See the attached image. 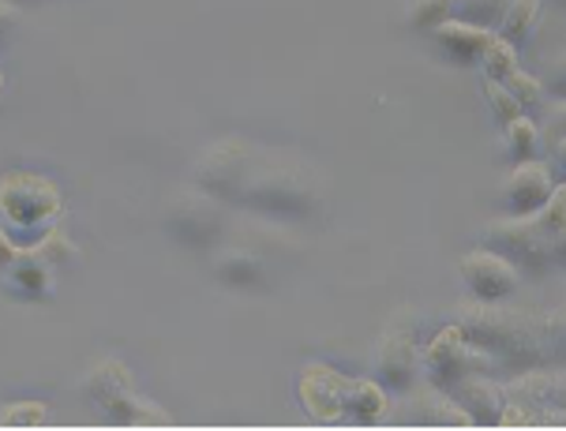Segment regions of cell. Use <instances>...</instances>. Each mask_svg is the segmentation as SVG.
<instances>
[{
    "mask_svg": "<svg viewBox=\"0 0 566 431\" xmlns=\"http://www.w3.org/2000/svg\"><path fill=\"white\" fill-rule=\"evenodd\" d=\"M376 376L379 387L390 395H406L420 382V349L406 330L387 327L379 349H376Z\"/></svg>",
    "mask_w": 566,
    "mask_h": 431,
    "instance_id": "ba28073f",
    "label": "cell"
},
{
    "mask_svg": "<svg viewBox=\"0 0 566 431\" xmlns=\"http://www.w3.org/2000/svg\"><path fill=\"white\" fill-rule=\"evenodd\" d=\"M484 98H488V109H492V117L499 124H511L514 117H522V105H517V98L511 91H506L503 83H495V80H488L484 75Z\"/></svg>",
    "mask_w": 566,
    "mask_h": 431,
    "instance_id": "44dd1931",
    "label": "cell"
},
{
    "mask_svg": "<svg viewBox=\"0 0 566 431\" xmlns=\"http://www.w3.org/2000/svg\"><path fill=\"white\" fill-rule=\"evenodd\" d=\"M555 172L548 161L541 158H530V161H517L514 172L506 177V188H503V207L511 218H525V214H536L544 203L552 199L555 191Z\"/></svg>",
    "mask_w": 566,
    "mask_h": 431,
    "instance_id": "9c48e42d",
    "label": "cell"
},
{
    "mask_svg": "<svg viewBox=\"0 0 566 431\" xmlns=\"http://www.w3.org/2000/svg\"><path fill=\"white\" fill-rule=\"evenodd\" d=\"M462 282L473 301H506L517 290V266L492 248H476L462 259Z\"/></svg>",
    "mask_w": 566,
    "mask_h": 431,
    "instance_id": "52a82bcc",
    "label": "cell"
},
{
    "mask_svg": "<svg viewBox=\"0 0 566 431\" xmlns=\"http://www.w3.org/2000/svg\"><path fill=\"white\" fill-rule=\"evenodd\" d=\"M454 12V0H409V27L417 31H436L443 19Z\"/></svg>",
    "mask_w": 566,
    "mask_h": 431,
    "instance_id": "ffe728a7",
    "label": "cell"
},
{
    "mask_svg": "<svg viewBox=\"0 0 566 431\" xmlns=\"http://www.w3.org/2000/svg\"><path fill=\"white\" fill-rule=\"evenodd\" d=\"M61 210L64 199L50 177H38V172L23 169H12L0 177V218H4L12 233L38 236L45 225L56 222Z\"/></svg>",
    "mask_w": 566,
    "mask_h": 431,
    "instance_id": "3957f363",
    "label": "cell"
},
{
    "mask_svg": "<svg viewBox=\"0 0 566 431\" xmlns=\"http://www.w3.org/2000/svg\"><path fill=\"white\" fill-rule=\"evenodd\" d=\"M42 420H45V406H42V401H15V406L0 409V424H8V428L42 424Z\"/></svg>",
    "mask_w": 566,
    "mask_h": 431,
    "instance_id": "603a6c76",
    "label": "cell"
},
{
    "mask_svg": "<svg viewBox=\"0 0 566 431\" xmlns=\"http://www.w3.org/2000/svg\"><path fill=\"white\" fill-rule=\"evenodd\" d=\"M536 23H541V0H511L495 27V38H503L514 50H522L530 42V34L536 31Z\"/></svg>",
    "mask_w": 566,
    "mask_h": 431,
    "instance_id": "2e32d148",
    "label": "cell"
},
{
    "mask_svg": "<svg viewBox=\"0 0 566 431\" xmlns=\"http://www.w3.org/2000/svg\"><path fill=\"white\" fill-rule=\"evenodd\" d=\"M395 417L401 424H428V428H469L473 424L454 398L443 395V390H431V387L406 390V401H401V409Z\"/></svg>",
    "mask_w": 566,
    "mask_h": 431,
    "instance_id": "8fae6325",
    "label": "cell"
},
{
    "mask_svg": "<svg viewBox=\"0 0 566 431\" xmlns=\"http://www.w3.org/2000/svg\"><path fill=\"white\" fill-rule=\"evenodd\" d=\"M484 241L492 252L511 259L517 266V274L544 277L555 263H563V236L552 233L536 214H525V218L506 214V218H499V222H488Z\"/></svg>",
    "mask_w": 566,
    "mask_h": 431,
    "instance_id": "7a4b0ae2",
    "label": "cell"
},
{
    "mask_svg": "<svg viewBox=\"0 0 566 431\" xmlns=\"http://www.w3.org/2000/svg\"><path fill=\"white\" fill-rule=\"evenodd\" d=\"M503 136H506V150H511L514 161L541 158V136H536V124L530 120V113H522V117H514L511 124H503Z\"/></svg>",
    "mask_w": 566,
    "mask_h": 431,
    "instance_id": "ac0fdd59",
    "label": "cell"
},
{
    "mask_svg": "<svg viewBox=\"0 0 566 431\" xmlns=\"http://www.w3.org/2000/svg\"><path fill=\"white\" fill-rule=\"evenodd\" d=\"M536 136H541V150H548L552 166L559 169L563 166V102L552 105V117H548V124L536 128Z\"/></svg>",
    "mask_w": 566,
    "mask_h": 431,
    "instance_id": "7402d4cb",
    "label": "cell"
},
{
    "mask_svg": "<svg viewBox=\"0 0 566 431\" xmlns=\"http://www.w3.org/2000/svg\"><path fill=\"white\" fill-rule=\"evenodd\" d=\"M488 368H495V364L465 338L462 327L439 330L436 338L424 345V353H420V379H424V387L443 390V395H450L465 376H476V371H488Z\"/></svg>",
    "mask_w": 566,
    "mask_h": 431,
    "instance_id": "8992f818",
    "label": "cell"
},
{
    "mask_svg": "<svg viewBox=\"0 0 566 431\" xmlns=\"http://www.w3.org/2000/svg\"><path fill=\"white\" fill-rule=\"evenodd\" d=\"M259 266L252 263V259H229V263H222V277L226 282H255Z\"/></svg>",
    "mask_w": 566,
    "mask_h": 431,
    "instance_id": "cb8c5ba5",
    "label": "cell"
},
{
    "mask_svg": "<svg viewBox=\"0 0 566 431\" xmlns=\"http://www.w3.org/2000/svg\"><path fill=\"white\" fill-rule=\"evenodd\" d=\"M12 259H15V244H12V236H8V229H0V271H4Z\"/></svg>",
    "mask_w": 566,
    "mask_h": 431,
    "instance_id": "d4e9b609",
    "label": "cell"
},
{
    "mask_svg": "<svg viewBox=\"0 0 566 431\" xmlns=\"http://www.w3.org/2000/svg\"><path fill=\"white\" fill-rule=\"evenodd\" d=\"M563 420V376L559 371L530 368L511 387H503V428H555Z\"/></svg>",
    "mask_w": 566,
    "mask_h": 431,
    "instance_id": "5b68a950",
    "label": "cell"
},
{
    "mask_svg": "<svg viewBox=\"0 0 566 431\" xmlns=\"http://www.w3.org/2000/svg\"><path fill=\"white\" fill-rule=\"evenodd\" d=\"M450 398L465 409V417L473 424H499V413H503V387H495L492 379H484L481 371L476 376H465L450 390Z\"/></svg>",
    "mask_w": 566,
    "mask_h": 431,
    "instance_id": "5bb4252c",
    "label": "cell"
},
{
    "mask_svg": "<svg viewBox=\"0 0 566 431\" xmlns=\"http://www.w3.org/2000/svg\"><path fill=\"white\" fill-rule=\"evenodd\" d=\"M506 4H511V0H454V12H450V19H462V23H469V27H481V31L495 34Z\"/></svg>",
    "mask_w": 566,
    "mask_h": 431,
    "instance_id": "e0dca14e",
    "label": "cell"
},
{
    "mask_svg": "<svg viewBox=\"0 0 566 431\" xmlns=\"http://www.w3.org/2000/svg\"><path fill=\"white\" fill-rule=\"evenodd\" d=\"M559 315H552V330H544L541 319H533L530 312H517V308H503L499 301H473L462 312V334L476 349L484 353L495 368H517V371H530L541 368L544 357H548V345L552 353L559 357V341H563V327H559Z\"/></svg>",
    "mask_w": 566,
    "mask_h": 431,
    "instance_id": "6da1fadb",
    "label": "cell"
},
{
    "mask_svg": "<svg viewBox=\"0 0 566 431\" xmlns=\"http://www.w3.org/2000/svg\"><path fill=\"white\" fill-rule=\"evenodd\" d=\"M481 64H484V75H488V80L506 83L517 69H522V56H517L514 45H506L503 38H495V34H492V42H488V50H484V56H481Z\"/></svg>",
    "mask_w": 566,
    "mask_h": 431,
    "instance_id": "d6986e66",
    "label": "cell"
},
{
    "mask_svg": "<svg viewBox=\"0 0 566 431\" xmlns=\"http://www.w3.org/2000/svg\"><path fill=\"white\" fill-rule=\"evenodd\" d=\"M428 34H431V42H436V50L458 64H481L488 42H492V31L469 27L462 19H443V23Z\"/></svg>",
    "mask_w": 566,
    "mask_h": 431,
    "instance_id": "4fadbf2b",
    "label": "cell"
},
{
    "mask_svg": "<svg viewBox=\"0 0 566 431\" xmlns=\"http://www.w3.org/2000/svg\"><path fill=\"white\" fill-rule=\"evenodd\" d=\"M12 23H15V12H12L8 4H0V38H4V31H8Z\"/></svg>",
    "mask_w": 566,
    "mask_h": 431,
    "instance_id": "484cf974",
    "label": "cell"
},
{
    "mask_svg": "<svg viewBox=\"0 0 566 431\" xmlns=\"http://www.w3.org/2000/svg\"><path fill=\"white\" fill-rule=\"evenodd\" d=\"M4 285L19 296H31V301H45L56 293V263L42 255V248L34 252H15L12 263L4 266Z\"/></svg>",
    "mask_w": 566,
    "mask_h": 431,
    "instance_id": "7c38bea8",
    "label": "cell"
},
{
    "mask_svg": "<svg viewBox=\"0 0 566 431\" xmlns=\"http://www.w3.org/2000/svg\"><path fill=\"white\" fill-rule=\"evenodd\" d=\"M390 417V398L371 379H345V420L349 424H379Z\"/></svg>",
    "mask_w": 566,
    "mask_h": 431,
    "instance_id": "9a60e30c",
    "label": "cell"
},
{
    "mask_svg": "<svg viewBox=\"0 0 566 431\" xmlns=\"http://www.w3.org/2000/svg\"><path fill=\"white\" fill-rule=\"evenodd\" d=\"M86 395H91L94 409H98L105 420H113V424H128V428L169 424V417L161 413L155 401H147L143 395H136L128 368H124L120 360L94 364V371L86 376Z\"/></svg>",
    "mask_w": 566,
    "mask_h": 431,
    "instance_id": "277c9868",
    "label": "cell"
},
{
    "mask_svg": "<svg viewBox=\"0 0 566 431\" xmlns=\"http://www.w3.org/2000/svg\"><path fill=\"white\" fill-rule=\"evenodd\" d=\"M301 401L308 417L323 424H342L345 420V376L331 371L326 364H308L301 376Z\"/></svg>",
    "mask_w": 566,
    "mask_h": 431,
    "instance_id": "30bf717a",
    "label": "cell"
}]
</instances>
